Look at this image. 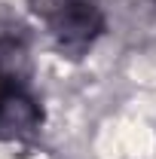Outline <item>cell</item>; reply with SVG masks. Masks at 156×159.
Here are the masks:
<instances>
[{
	"label": "cell",
	"mask_w": 156,
	"mask_h": 159,
	"mask_svg": "<svg viewBox=\"0 0 156 159\" xmlns=\"http://www.w3.org/2000/svg\"><path fill=\"white\" fill-rule=\"evenodd\" d=\"M61 58H86L101 40L107 19L95 0H28Z\"/></svg>",
	"instance_id": "obj_1"
},
{
	"label": "cell",
	"mask_w": 156,
	"mask_h": 159,
	"mask_svg": "<svg viewBox=\"0 0 156 159\" xmlns=\"http://www.w3.org/2000/svg\"><path fill=\"white\" fill-rule=\"evenodd\" d=\"M43 125V107L31 95V89H21L0 107V141H28Z\"/></svg>",
	"instance_id": "obj_2"
},
{
	"label": "cell",
	"mask_w": 156,
	"mask_h": 159,
	"mask_svg": "<svg viewBox=\"0 0 156 159\" xmlns=\"http://www.w3.org/2000/svg\"><path fill=\"white\" fill-rule=\"evenodd\" d=\"M31 80V49L21 37L3 34L0 37V107L16 92L28 89Z\"/></svg>",
	"instance_id": "obj_3"
}]
</instances>
